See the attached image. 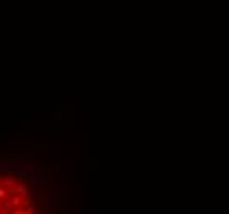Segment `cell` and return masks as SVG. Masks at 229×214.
Listing matches in <instances>:
<instances>
[{"instance_id": "6da1fadb", "label": "cell", "mask_w": 229, "mask_h": 214, "mask_svg": "<svg viewBox=\"0 0 229 214\" xmlns=\"http://www.w3.org/2000/svg\"><path fill=\"white\" fill-rule=\"evenodd\" d=\"M17 183L18 181L15 180V178H5V180H2V188H5V189H12V188H15Z\"/></svg>"}, {"instance_id": "7a4b0ae2", "label": "cell", "mask_w": 229, "mask_h": 214, "mask_svg": "<svg viewBox=\"0 0 229 214\" xmlns=\"http://www.w3.org/2000/svg\"><path fill=\"white\" fill-rule=\"evenodd\" d=\"M12 206H13V207H17V209H18V206H20V204H23V196H20V194H13V196H12Z\"/></svg>"}, {"instance_id": "3957f363", "label": "cell", "mask_w": 229, "mask_h": 214, "mask_svg": "<svg viewBox=\"0 0 229 214\" xmlns=\"http://www.w3.org/2000/svg\"><path fill=\"white\" fill-rule=\"evenodd\" d=\"M7 194H8V191L5 189V188H2V186H0V199H4V198L7 196Z\"/></svg>"}, {"instance_id": "277c9868", "label": "cell", "mask_w": 229, "mask_h": 214, "mask_svg": "<svg viewBox=\"0 0 229 214\" xmlns=\"http://www.w3.org/2000/svg\"><path fill=\"white\" fill-rule=\"evenodd\" d=\"M4 206L7 207V209H10V207H13V206H12V201H4Z\"/></svg>"}, {"instance_id": "5b68a950", "label": "cell", "mask_w": 229, "mask_h": 214, "mask_svg": "<svg viewBox=\"0 0 229 214\" xmlns=\"http://www.w3.org/2000/svg\"><path fill=\"white\" fill-rule=\"evenodd\" d=\"M12 214H25V213H23V211H22V209H15V211H13V213H12Z\"/></svg>"}, {"instance_id": "8992f818", "label": "cell", "mask_w": 229, "mask_h": 214, "mask_svg": "<svg viewBox=\"0 0 229 214\" xmlns=\"http://www.w3.org/2000/svg\"><path fill=\"white\" fill-rule=\"evenodd\" d=\"M0 186H2V180H0Z\"/></svg>"}]
</instances>
